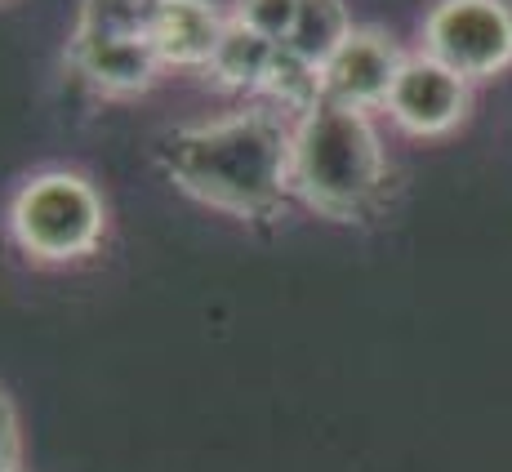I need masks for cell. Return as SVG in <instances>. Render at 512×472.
<instances>
[{"label":"cell","instance_id":"obj_1","mask_svg":"<svg viewBox=\"0 0 512 472\" xmlns=\"http://www.w3.org/2000/svg\"><path fill=\"white\" fill-rule=\"evenodd\" d=\"M290 116L272 107L183 125L156 143V165L183 196L228 219H272L290 201Z\"/></svg>","mask_w":512,"mask_h":472},{"label":"cell","instance_id":"obj_2","mask_svg":"<svg viewBox=\"0 0 512 472\" xmlns=\"http://www.w3.org/2000/svg\"><path fill=\"white\" fill-rule=\"evenodd\" d=\"M388 179L370 112L321 98L290 125V196L321 219L352 223L374 205Z\"/></svg>","mask_w":512,"mask_h":472},{"label":"cell","instance_id":"obj_3","mask_svg":"<svg viewBox=\"0 0 512 472\" xmlns=\"http://www.w3.org/2000/svg\"><path fill=\"white\" fill-rule=\"evenodd\" d=\"M5 232L14 250L36 268H72L103 250L107 201L81 170H36L18 183L5 210Z\"/></svg>","mask_w":512,"mask_h":472},{"label":"cell","instance_id":"obj_4","mask_svg":"<svg viewBox=\"0 0 512 472\" xmlns=\"http://www.w3.org/2000/svg\"><path fill=\"white\" fill-rule=\"evenodd\" d=\"M156 0H81L67 63L107 98L147 94L161 81V54L152 45Z\"/></svg>","mask_w":512,"mask_h":472},{"label":"cell","instance_id":"obj_5","mask_svg":"<svg viewBox=\"0 0 512 472\" xmlns=\"http://www.w3.org/2000/svg\"><path fill=\"white\" fill-rule=\"evenodd\" d=\"M423 54L464 81H490L512 67L508 0H437L423 18Z\"/></svg>","mask_w":512,"mask_h":472},{"label":"cell","instance_id":"obj_6","mask_svg":"<svg viewBox=\"0 0 512 472\" xmlns=\"http://www.w3.org/2000/svg\"><path fill=\"white\" fill-rule=\"evenodd\" d=\"M472 107V81L459 72H450L446 63H437L432 54H406L401 76L388 94L383 112L392 116V125L415 139H446L468 121Z\"/></svg>","mask_w":512,"mask_h":472},{"label":"cell","instance_id":"obj_7","mask_svg":"<svg viewBox=\"0 0 512 472\" xmlns=\"http://www.w3.org/2000/svg\"><path fill=\"white\" fill-rule=\"evenodd\" d=\"M406 54L379 27H352V36L334 49V58L321 67V90L343 107H388V94L401 76Z\"/></svg>","mask_w":512,"mask_h":472},{"label":"cell","instance_id":"obj_8","mask_svg":"<svg viewBox=\"0 0 512 472\" xmlns=\"http://www.w3.org/2000/svg\"><path fill=\"white\" fill-rule=\"evenodd\" d=\"M228 23L232 14H223L214 0H156L152 45L161 54V67L205 72Z\"/></svg>","mask_w":512,"mask_h":472},{"label":"cell","instance_id":"obj_9","mask_svg":"<svg viewBox=\"0 0 512 472\" xmlns=\"http://www.w3.org/2000/svg\"><path fill=\"white\" fill-rule=\"evenodd\" d=\"M281 45L263 41L259 32H250V27H241L232 18L228 32H223L219 49H214L210 67H205V76H210L219 90H236V94H259L263 90V76H268L272 58H277Z\"/></svg>","mask_w":512,"mask_h":472},{"label":"cell","instance_id":"obj_10","mask_svg":"<svg viewBox=\"0 0 512 472\" xmlns=\"http://www.w3.org/2000/svg\"><path fill=\"white\" fill-rule=\"evenodd\" d=\"M348 36H352V18L343 0H299V14H294L285 49L312 67H326L334 58V49L348 41Z\"/></svg>","mask_w":512,"mask_h":472},{"label":"cell","instance_id":"obj_11","mask_svg":"<svg viewBox=\"0 0 512 472\" xmlns=\"http://www.w3.org/2000/svg\"><path fill=\"white\" fill-rule=\"evenodd\" d=\"M259 94L272 103V112L299 121L308 107H317L321 98H326V90H321V67L303 63L299 54H290V49L281 45L277 58H272V67H268V76H263Z\"/></svg>","mask_w":512,"mask_h":472},{"label":"cell","instance_id":"obj_12","mask_svg":"<svg viewBox=\"0 0 512 472\" xmlns=\"http://www.w3.org/2000/svg\"><path fill=\"white\" fill-rule=\"evenodd\" d=\"M294 14H299V0H236L232 5L236 23L250 27V32H259L263 41H272V45L290 41Z\"/></svg>","mask_w":512,"mask_h":472},{"label":"cell","instance_id":"obj_13","mask_svg":"<svg viewBox=\"0 0 512 472\" xmlns=\"http://www.w3.org/2000/svg\"><path fill=\"white\" fill-rule=\"evenodd\" d=\"M23 419L5 388H0V472H23Z\"/></svg>","mask_w":512,"mask_h":472},{"label":"cell","instance_id":"obj_14","mask_svg":"<svg viewBox=\"0 0 512 472\" xmlns=\"http://www.w3.org/2000/svg\"><path fill=\"white\" fill-rule=\"evenodd\" d=\"M0 5H14V0H0Z\"/></svg>","mask_w":512,"mask_h":472}]
</instances>
